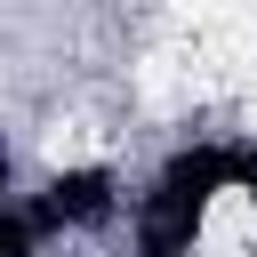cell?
<instances>
[{"instance_id": "1", "label": "cell", "mask_w": 257, "mask_h": 257, "mask_svg": "<svg viewBox=\"0 0 257 257\" xmlns=\"http://www.w3.org/2000/svg\"><path fill=\"white\" fill-rule=\"evenodd\" d=\"M257 209V128H185L145 169H128L120 257H209L225 217Z\"/></svg>"}, {"instance_id": "2", "label": "cell", "mask_w": 257, "mask_h": 257, "mask_svg": "<svg viewBox=\"0 0 257 257\" xmlns=\"http://www.w3.org/2000/svg\"><path fill=\"white\" fill-rule=\"evenodd\" d=\"M24 177H32V161L16 153V137H0V257H56L24 209Z\"/></svg>"}]
</instances>
